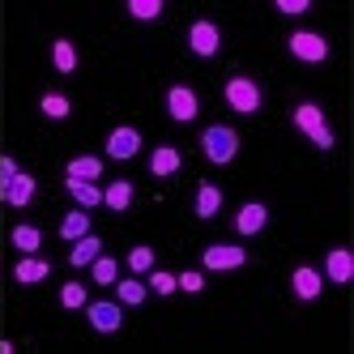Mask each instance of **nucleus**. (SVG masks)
Segmentation results:
<instances>
[{
	"instance_id": "obj_22",
	"label": "nucleus",
	"mask_w": 354,
	"mask_h": 354,
	"mask_svg": "<svg viewBox=\"0 0 354 354\" xmlns=\"http://www.w3.org/2000/svg\"><path fill=\"white\" fill-rule=\"evenodd\" d=\"M52 64H56V73H73L77 68V47H73L68 39H56L52 43Z\"/></svg>"
},
{
	"instance_id": "obj_12",
	"label": "nucleus",
	"mask_w": 354,
	"mask_h": 354,
	"mask_svg": "<svg viewBox=\"0 0 354 354\" xmlns=\"http://www.w3.org/2000/svg\"><path fill=\"white\" fill-rule=\"evenodd\" d=\"M265 222H269V209L261 205V201H248V205L239 209V218H235V231L239 235H261Z\"/></svg>"
},
{
	"instance_id": "obj_33",
	"label": "nucleus",
	"mask_w": 354,
	"mask_h": 354,
	"mask_svg": "<svg viewBox=\"0 0 354 354\" xmlns=\"http://www.w3.org/2000/svg\"><path fill=\"white\" fill-rule=\"evenodd\" d=\"M13 175H17V162H13V158L5 154V158H0V188H5V184L13 180Z\"/></svg>"
},
{
	"instance_id": "obj_27",
	"label": "nucleus",
	"mask_w": 354,
	"mask_h": 354,
	"mask_svg": "<svg viewBox=\"0 0 354 354\" xmlns=\"http://www.w3.org/2000/svg\"><path fill=\"white\" fill-rule=\"evenodd\" d=\"M129 269H133V273H149V269H154V248L137 243V248L129 252Z\"/></svg>"
},
{
	"instance_id": "obj_11",
	"label": "nucleus",
	"mask_w": 354,
	"mask_h": 354,
	"mask_svg": "<svg viewBox=\"0 0 354 354\" xmlns=\"http://www.w3.org/2000/svg\"><path fill=\"white\" fill-rule=\"evenodd\" d=\"M47 273H52V261L35 257V252H30V257H21L17 269H13V277H17L21 286H39V282H47Z\"/></svg>"
},
{
	"instance_id": "obj_20",
	"label": "nucleus",
	"mask_w": 354,
	"mask_h": 354,
	"mask_svg": "<svg viewBox=\"0 0 354 354\" xmlns=\"http://www.w3.org/2000/svg\"><path fill=\"white\" fill-rule=\"evenodd\" d=\"M222 209V192L214 184H201L196 188V218H214Z\"/></svg>"
},
{
	"instance_id": "obj_24",
	"label": "nucleus",
	"mask_w": 354,
	"mask_h": 354,
	"mask_svg": "<svg viewBox=\"0 0 354 354\" xmlns=\"http://www.w3.org/2000/svg\"><path fill=\"white\" fill-rule=\"evenodd\" d=\"M60 235L73 243V239H82V235H90V214H64V222H60Z\"/></svg>"
},
{
	"instance_id": "obj_15",
	"label": "nucleus",
	"mask_w": 354,
	"mask_h": 354,
	"mask_svg": "<svg viewBox=\"0 0 354 354\" xmlns=\"http://www.w3.org/2000/svg\"><path fill=\"white\" fill-rule=\"evenodd\" d=\"M180 149H175V145H158L154 149V154H149V171H154L158 175V180H167V175H175V171H180Z\"/></svg>"
},
{
	"instance_id": "obj_14",
	"label": "nucleus",
	"mask_w": 354,
	"mask_h": 354,
	"mask_svg": "<svg viewBox=\"0 0 354 354\" xmlns=\"http://www.w3.org/2000/svg\"><path fill=\"white\" fill-rule=\"evenodd\" d=\"M94 257H103V239H98V235L73 239V252H68V265H73V269H86Z\"/></svg>"
},
{
	"instance_id": "obj_19",
	"label": "nucleus",
	"mask_w": 354,
	"mask_h": 354,
	"mask_svg": "<svg viewBox=\"0 0 354 354\" xmlns=\"http://www.w3.org/2000/svg\"><path fill=\"white\" fill-rule=\"evenodd\" d=\"M103 205L115 209V214H124V209L133 205V184H129V180H115V184L103 192Z\"/></svg>"
},
{
	"instance_id": "obj_28",
	"label": "nucleus",
	"mask_w": 354,
	"mask_h": 354,
	"mask_svg": "<svg viewBox=\"0 0 354 354\" xmlns=\"http://www.w3.org/2000/svg\"><path fill=\"white\" fill-rule=\"evenodd\" d=\"M129 13H133L137 21H154V17L162 13V0H129Z\"/></svg>"
},
{
	"instance_id": "obj_18",
	"label": "nucleus",
	"mask_w": 354,
	"mask_h": 354,
	"mask_svg": "<svg viewBox=\"0 0 354 354\" xmlns=\"http://www.w3.org/2000/svg\"><path fill=\"white\" fill-rule=\"evenodd\" d=\"M64 175H68V180H90V184H94L98 175H103V158L82 154V158H73V162H68V171H64Z\"/></svg>"
},
{
	"instance_id": "obj_23",
	"label": "nucleus",
	"mask_w": 354,
	"mask_h": 354,
	"mask_svg": "<svg viewBox=\"0 0 354 354\" xmlns=\"http://www.w3.org/2000/svg\"><path fill=\"white\" fill-rule=\"evenodd\" d=\"M90 273H94L98 286H115V282H120V265H115L111 257H94V261H90Z\"/></svg>"
},
{
	"instance_id": "obj_29",
	"label": "nucleus",
	"mask_w": 354,
	"mask_h": 354,
	"mask_svg": "<svg viewBox=\"0 0 354 354\" xmlns=\"http://www.w3.org/2000/svg\"><path fill=\"white\" fill-rule=\"evenodd\" d=\"M60 303H64V308H73V312H77V308H86V286L82 282H64V290H60Z\"/></svg>"
},
{
	"instance_id": "obj_6",
	"label": "nucleus",
	"mask_w": 354,
	"mask_h": 354,
	"mask_svg": "<svg viewBox=\"0 0 354 354\" xmlns=\"http://www.w3.org/2000/svg\"><path fill=\"white\" fill-rule=\"evenodd\" d=\"M188 47L196 56H218V47H222V35L214 21H192V30H188Z\"/></svg>"
},
{
	"instance_id": "obj_25",
	"label": "nucleus",
	"mask_w": 354,
	"mask_h": 354,
	"mask_svg": "<svg viewBox=\"0 0 354 354\" xmlns=\"http://www.w3.org/2000/svg\"><path fill=\"white\" fill-rule=\"evenodd\" d=\"M115 299H120V308H141L145 303V282H115Z\"/></svg>"
},
{
	"instance_id": "obj_5",
	"label": "nucleus",
	"mask_w": 354,
	"mask_h": 354,
	"mask_svg": "<svg viewBox=\"0 0 354 354\" xmlns=\"http://www.w3.org/2000/svg\"><path fill=\"white\" fill-rule=\"evenodd\" d=\"M167 111H171V120H180V124L196 120V111H201L196 90H188V86H171V90H167Z\"/></svg>"
},
{
	"instance_id": "obj_1",
	"label": "nucleus",
	"mask_w": 354,
	"mask_h": 354,
	"mask_svg": "<svg viewBox=\"0 0 354 354\" xmlns=\"http://www.w3.org/2000/svg\"><path fill=\"white\" fill-rule=\"evenodd\" d=\"M295 129L308 137L316 149H333V129H328V120L316 103H299L295 107Z\"/></svg>"
},
{
	"instance_id": "obj_9",
	"label": "nucleus",
	"mask_w": 354,
	"mask_h": 354,
	"mask_svg": "<svg viewBox=\"0 0 354 354\" xmlns=\"http://www.w3.org/2000/svg\"><path fill=\"white\" fill-rule=\"evenodd\" d=\"M248 261V252L235 243H209L205 248V269H239Z\"/></svg>"
},
{
	"instance_id": "obj_10",
	"label": "nucleus",
	"mask_w": 354,
	"mask_h": 354,
	"mask_svg": "<svg viewBox=\"0 0 354 354\" xmlns=\"http://www.w3.org/2000/svg\"><path fill=\"white\" fill-rule=\"evenodd\" d=\"M35 180H30V175H13V180L5 184V188H0V196H5V205H13V209H21V205H30V201H35Z\"/></svg>"
},
{
	"instance_id": "obj_17",
	"label": "nucleus",
	"mask_w": 354,
	"mask_h": 354,
	"mask_svg": "<svg viewBox=\"0 0 354 354\" xmlns=\"http://www.w3.org/2000/svg\"><path fill=\"white\" fill-rule=\"evenodd\" d=\"M64 184H68L73 201H77L82 209H94V205H103V188H98V184H90V180H64Z\"/></svg>"
},
{
	"instance_id": "obj_26",
	"label": "nucleus",
	"mask_w": 354,
	"mask_h": 354,
	"mask_svg": "<svg viewBox=\"0 0 354 354\" xmlns=\"http://www.w3.org/2000/svg\"><path fill=\"white\" fill-rule=\"evenodd\" d=\"M39 111H43L47 120H64V115L73 111V103H68L64 94H56V90H52V94H43V103H39Z\"/></svg>"
},
{
	"instance_id": "obj_32",
	"label": "nucleus",
	"mask_w": 354,
	"mask_h": 354,
	"mask_svg": "<svg viewBox=\"0 0 354 354\" xmlns=\"http://www.w3.org/2000/svg\"><path fill=\"white\" fill-rule=\"evenodd\" d=\"M277 9H282V13H290V17H295V13H308L312 5H308V0H277Z\"/></svg>"
},
{
	"instance_id": "obj_4",
	"label": "nucleus",
	"mask_w": 354,
	"mask_h": 354,
	"mask_svg": "<svg viewBox=\"0 0 354 354\" xmlns=\"http://www.w3.org/2000/svg\"><path fill=\"white\" fill-rule=\"evenodd\" d=\"M286 47H290V56L303 60V64H320V60L328 56V43H324L316 30H295Z\"/></svg>"
},
{
	"instance_id": "obj_31",
	"label": "nucleus",
	"mask_w": 354,
	"mask_h": 354,
	"mask_svg": "<svg viewBox=\"0 0 354 354\" xmlns=\"http://www.w3.org/2000/svg\"><path fill=\"white\" fill-rule=\"evenodd\" d=\"M149 290H154V295H175V273L149 269Z\"/></svg>"
},
{
	"instance_id": "obj_2",
	"label": "nucleus",
	"mask_w": 354,
	"mask_h": 354,
	"mask_svg": "<svg viewBox=\"0 0 354 354\" xmlns=\"http://www.w3.org/2000/svg\"><path fill=\"white\" fill-rule=\"evenodd\" d=\"M201 149H205L209 162L226 167V162L239 154V137H235V129H226V124H209V129L201 133Z\"/></svg>"
},
{
	"instance_id": "obj_16",
	"label": "nucleus",
	"mask_w": 354,
	"mask_h": 354,
	"mask_svg": "<svg viewBox=\"0 0 354 354\" xmlns=\"http://www.w3.org/2000/svg\"><path fill=\"white\" fill-rule=\"evenodd\" d=\"M290 286H295V295H299V299H316L324 282H320V273H316L312 265H299V269L290 273Z\"/></svg>"
},
{
	"instance_id": "obj_3",
	"label": "nucleus",
	"mask_w": 354,
	"mask_h": 354,
	"mask_svg": "<svg viewBox=\"0 0 354 354\" xmlns=\"http://www.w3.org/2000/svg\"><path fill=\"white\" fill-rule=\"evenodd\" d=\"M226 103H231V111H239V115H257L261 111V86L252 77H231L226 82Z\"/></svg>"
},
{
	"instance_id": "obj_30",
	"label": "nucleus",
	"mask_w": 354,
	"mask_h": 354,
	"mask_svg": "<svg viewBox=\"0 0 354 354\" xmlns=\"http://www.w3.org/2000/svg\"><path fill=\"white\" fill-rule=\"evenodd\" d=\"M175 286L188 290V295H201V290H205V273H201V269H184L180 277H175Z\"/></svg>"
},
{
	"instance_id": "obj_8",
	"label": "nucleus",
	"mask_w": 354,
	"mask_h": 354,
	"mask_svg": "<svg viewBox=\"0 0 354 354\" xmlns=\"http://www.w3.org/2000/svg\"><path fill=\"white\" fill-rule=\"evenodd\" d=\"M137 149H141V133H137V129H129V124H124V129H115V133L107 137V154H111V158H120V162L137 158Z\"/></svg>"
},
{
	"instance_id": "obj_13",
	"label": "nucleus",
	"mask_w": 354,
	"mask_h": 354,
	"mask_svg": "<svg viewBox=\"0 0 354 354\" xmlns=\"http://www.w3.org/2000/svg\"><path fill=\"white\" fill-rule=\"evenodd\" d=\"M324 273H328V282L346 286L350 277H354V257H350L346 248H333V252H328V261H324Z\"/></svg>"
},
{
	"instance_id": "obj_21",
	"label": "nucleus",
	"mask_w": 354,
	"mask_h": 354,
	"mask_svg": "<svg viewBox=\"0 0 354 354\" xmlns=\"http://www.w3.org/2000/svg\"><path fill=\"white\" fill-rule=\"evenodd\" d=\"M13 248H21V252L30 257V252H39V248H43V231H39V226H30V222L13 226Z\"/></svg>"
},
{
	"instance_id": "obj_7",
	"label": "nucleus",
	"mask_w": 354,
	"mask_h": 354,
	"mask_svg": "<svg viewBox=\"0 0 354 354\" xmlns=\"http://www.w3.org/2000/svg\"><path fill=\"white\" fill-rule=\"evenodd\" d=\"M86 312H90V324H94V333H115V328L124 324V312H120V303H86Z\"/></svg>"
}]
</instances>
